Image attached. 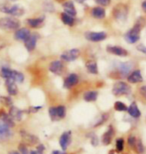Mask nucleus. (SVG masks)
I'll return each mask as SVG.
<instances>
[{
	"label": "nucleus",
	"mask_w": 146,
	"mask_h": 154,
	"mask_svg": "<svg viewBox=\"0 0 146 154\" xmlns=\"http://www.w3.org/2000/svg\"><path fill=\"white\" fill-rule=\"evenodd\" d=\"M144 25V18L140 17L137 19V22L134 24V26L131 29H129L125 34H124V39L127 43L134 44L140 39V31L141 28Z\"/></svg>",
	"instance_id": "f257e3e1"
},
{
	"label": "nucleus",
	"mask_w": 146,
	"mask_h": 154,
	"mask_svg": "<svg viewBox=\"0 0 146 154\" xmlns=\"http://www.w3.org/2000/svg\"><path fill=\"white\" fill-rule=\"evenodd\" d=\"M20 22L13 17H3L0 19V28L3 30H17Z\"/></svg>",
	"instance_id": "f03ea898"
},
{
	"label": "nucleus",
	"mask_w": 146,
	"mask_h": 154,
	"mask_svg": "<svg viewBox=\"0 0 146 154\" xmlns=\"http://www.w3.org/2000/svg\"><path fill=\"white\" fill-rule=\"evenodd\" d=\"M113 16L117 21L124 22L128 16V7L125 4H117L113 9Z\"/></svg>",
	"instance_id": "7ed1b4c3"
},
{
	"label": "nucleus",
	"mask_w": 146,
	"mask_h": 154,
	"mask_svg": "<svg viewBox=\"0 0 146 154\" xmlns=\"http://www.w3.org/2000/svg\"><path fill=\"white\" fill-rule=\"evenodd\" d=\"M130 92H131L130 86L123 81H118L113 85L112 93L115 95V96H122V95L129 94Z\"/></svg>",
	"instance_id": "20e7f679"
},
{
	"label": "nucleus",
	"mask_w": 146,
	"mask_h": 154,
	"mask_svg": "<svg viewBox=\"0 0 146 154\" xmlns=\"http://www.w3.org/2000/svg\"><path fill=\"white\" fill-rule=\"evenodd\" d=\"M0 10L4 13H7V14H10L12 16H15V17H19L21 15L24 14V9L22 7H20L19 5H12V6H9V5H5L3 4L0 6Z\"/></svg>",
	"instance_id": "39448f33"
},
{
	"label": "nucleus",
	"mask_w": 146,
	"mask_h": 154,
	"mask_svg": "<svg viewBox=\"0 0 146 154\" xmlns=\"http://www.w3.org/2000/svg\"><path fill=\"white\" fill-rule=\"evenodd\" d=\"M80 51L78 49H71V50L65 51L64 53L61 54V60L66 61V62H70V61L76 60L79 57Z\"/></svg>",
	"instance_id": "423d86ee"
},
{
	"label": "nucleus",
	"mask_w": 146,
	"mask_h": 154,
	"mask_svg": "<svg viewBox=\"0 0 146 154\" xmlns=\"http://www.w3.org/2000/svg\"><path fill=\"white\" fill-rule=\"evenodd\" d=\"M133 63L132 62H121L118 64L117 69L118 72L120 73L121 76L123 77H128V75L130 74L131 70L133 69Z\"/></svg>",
	"instance_id": "0eeeda50"
},
{
	"label": "nucleus",
	"mask_w": 146,
	"mask_h": 154,
	"mask_svg": "<svg viewBox=\"0 0 146 154\" xmlns=\"http://www.w3.org/2000/svg\"><path fill=\"white\" fill-rule=\"evenodd\" d=\"M107 37V34L105 32H86L85 38L90 40L92 42H99L103 41Z\"/></svg>",
	"instance_id": "6e6552de"
},
{
	"label": "nucleus",
	"mask_w": 146,
	"mask_h": 154,
	"mask_svg": "<svg viewBox=\"0 0 146 154\" xmlns=\"http://www.w3.org/2000/svg\"><path fill=\"white\" fill-rule=\"evenodd\" d=\"M11 137L10 127L3 121H0V142H4Z\"/></svg>",
	"instance_id": "1a4fd4ad"
},
{
	"label": "nucleus",
	"mask_w": 146,
	"mask_h": 154,
	"mask_svg": "<svg viewBox=\"0 0 146 154\" xmlns=\"http://www.w3.org/2000/svg\"><path fill=\"white\" fill-rule=\"evenodd\" d=\"M106 50L108 53L110 54H113V55H116V56H120V57H125L128 55V51L125 50L124 48L122 47H119V46H107Z\"/></svg>",
	"instance_id": "9d476101"
},
{
	"label": "nucleus",
	"mask_w": 146,
	"mask_h": 154,
	"mask_svg": "<svg viewBox=\"0 0 146 154\" xmlns=\"http://www.w3.org/2000/svg\"><path fill=\"white\" fill-rule=\"evenodd\" d=\"M39 38V35L37 33H31L30 36L27 38L25 41H24V44H25V47L28 51H32L34 50L37 43V40Z\"/></svg>",
	"instance_id": "9b49d317"
},
{
	"label": "nucleus",
	"mask_w": 146,
	"mask_h": 154,
	"mask_svg": "<svg viewBox=\"0 0 146 154\" xmlns=\"http://www.w3.org/2000/svg\"><path fill=\"white\" fill-rule=\"evenodd\" d=\"M63 63H62L61 60H55V61H52L49 65V70L54 73V74H57V75H60L62 71H63Z\"/></svg>",
	"instance_id": "f8f14e48"
},
{
	"label": "nucleus",
	"mask_w": 146,
	"mask_h": 154,
	"mask_svg": "<svg viewBox=\"0 0 146 154\" xmlns=\"http://www.w3.org/2000/svg\"><path fill=\"white\" fill-rule=\"evenodd\" d=\"M31 32L29 29L27 28H20V29H17L15 31V34H14V38L18 40V41H25L30 36Z\"/></svg>",
	"instance_id": "ddd939ff"
},
{
	"label": "nucleus",
	"mask_w": 146,
	"mask_h": 154,
	"mask_svg": "<svg viewBox=\"0 0 146 154\" xmlns=\"http://www.w3.org/2000/svg\"><path fill=\"white\" fill-rule=\"evenodd\" d=\"M70 142H71V131L64 132L60 136V139H59V144H60L61 148L63 150H66Z\"/></svg>",
	"instance_id": "4468645a"
},
{
	"label": "nucleus",
	"mask_w": 146,
	"mask_h": 154,
	"mask_svg": "<svg viewBox=\"0 0 146 154\" xmlns=\"http://www.w3.org/2000/svg\"><path fill=\"white\" fill-rule=\"evenodd\" d=\"M127 80H128L129 83H140L143 81V77H142L141 71L140 70H134L133 72H131L127 77Z\"/></svg>",
	"instance_id": "2eb2a0df"
},
{
	"label": "nucleus",
	"mask_w": 146,
	"mask_h": 154,
	"mask_svg": "<svg viewBox=\"0 0 146 154\" xmlns=\"http://www.w3.org/2000/svg\"><path fill=\"white\" fill-rule=\"evenodd\" d=\"M20 133H21V136L23 137L24 142L27 143L28 145H35L36 143H38V138H37L35 135L27 133V132L24 130H21Z\"/></svg>",
	"instance_id": "dca6fc26"
},
{
	"label": "nucleus",
	"mask_w": 146,
	"mask_h": 154,
	"mask_svg": "<svg viewBox=\"0 0 146 154\" xmlns=\"http://www.w3.org/2000/svg\"><path fill=\"white\" fill-rule=\"evenodd\" d=\"M78 80H79V78L76 74H74V73L69 74L64 80V87L68 88V89L72 88L73 86H75L77 83H78Z\"/></svg>",
	"instance_id": "f3484780"
},
{
	"label": "nucleus",
	"mask_w": 146,
	"mask_h": 154,
	"mask_svg": "<svg viewBox=\"0 0 146 154\" xmlns=\"http://www.w3.org/2000/svg\"><path fill=\"white\" fill-rule=\"evenodd\" d=\"M5 85H6V88H7L8 93L10 94V95H16L18 93L17 85L15 84V81L12 78L6 79Z\"/></svg>",
	"instance_id": "a211bd4d"
},
{
	"label": "nucleus",
	"mask_w": 146,
	"mask_h": 154,
	"mask_svg": "<svg viewBox=\"0 0 146 154\" xmlns=\"http://www.w3.org/2000/svg\"><path fill=\"white\" fill-rule=\"evenodd\" d=\"M9 115L12 117L13 120H16V121H20L23 117V111L20 110L19 108L15 106H11L10 109H9Z\"/></svg>",
	"instance_id": "6ab92c4d"
},
{
	"label": "nucleus",
	"mask_w": 146,
	"mask_h": 154,
	"mask_svg": "<svg viewBox=\"0 0 146 154\" xmlns=\"http://www.w3.org/2000/svg\"><path fill=\"white\" fill-rule=\"evenodd\" d=\"M127 111H128V114L131 117H133V118H139V117L141 116V111L139 110L137 104L135 102H132L130 104V106L128 107Z\"/></svg>",
	"instance_id": "aec40b11"
},
{
	"label": "nucleus",
	"mask_w": 146,
	"mask_h": 154,
	"mask_svg": "<svg viewBox=\"0 0 146 154\" xmlns=\"http://www.w3.org/2000/svg\"><path fill=\"white\" fill-rule=\"evenodd\" d=\"M62 6H63V8H64L65 13L69 14L71 16H75L76 15V9L74 7L72 1H65V2H63Z\"/></svg>",
	"instance_id": "412c9836"
},
{
	"label": "nucleus",
	"mask_w": 146,
	"mask_h": 154,
	"mask_svg": "<svg viewBox=\"0 0 146 154\" xmlns=\"http://www.w3.org/2000/svg\"><path fill=\"white\" fill-rule=\"evenodd\" d=\"M113 134H114L113 128H112V126H110V127L108 128V130L105 132L103 134V136H102V143H103L104 145H109L111 143V140H112Z\"/></svg>",
	"instance_id": "4be33fe9"
},
{
	"label": "nucleus",
	"mask_w": 146,
	"mask_h": 154,
	"mask_svg": "<svg viewBox=\"0 0 146 154\" xmlns=\"http://www.w3.org/2000/svg\"><path fill=\"white\" fill-rule=\"evenodd\" d=\"M91 15L97 19H102L105 17V10L102 7H94L91 10Z\"/></svg>",
	"instance_id": "5701e85b"
},
{
	"label": "nucleus",
	"mask_w": 146,
	"mask_h": 154,
	"mask_svg": "<svg viewBox=\"0 0 146 154\" xmlns=\"http://www.w3.org/2000/svg\"><path fill=\"white\" fill-rule=\"evenodd\" d=\"M61 20L64 24H66L68 26H73L74 23H75V19H74V16H71V15L67 14V13H62L61 14Z\"/></svg>",
	"instance_id": "b1692460"
},
{
	"label": "nucleus",
	"mask_w": 146,
	"mask_h": 154,
	"mask_svg": "<svg viewBox=\"0 0 146 154\" xmlns=\"http://www.w3.org/2000/svg\"><path fill=\"white\" fill-rule=\"evenodd\" d=\"M0 118H1L2 121L4 122L5 124H7L9 127H12V126L14 125L12 117L9 114H7V113H5L4 111H0Z\"/></svg>",
	"instance_id": "393cba45"
},
{
	"label": "nucleus",
	"mask_w": 146,
	"mask_h": 154,
	"mask_svg": "<svg viewBox=\"0 0 146 154\" xmlns=\"http://www.w3.org/2000/svg\"><path fill=\"white\" fill-rule=\"evenodd\" d=\"M43 20H44V17H41V18H31V19L27 20V23H28L29 26L33 27V28H37V27H39V26L42 25Z\"/></svg>",
	"instance_id": "a878e982"
},
{
	"label": "nucleus",
	"mask_w": 146,
	"mask_h": 154,
	"mask_svg": "<svg viewBox=\"0 0 146 154\" xmlns=\"http://www.w3.org/2000/svg\"><path fill=\"white\" fill-rule=\"evenodd\" d=\"M97 96H98L97 91H87L84 94L83 98H84V100L87 101V102H93V101H95L97 99Z\"/></svg>",
	"instance_id": "bb28decb"
},
{
	"label": "nucleus",
	"mask_w": 146,
	"mask_h": 154,
	"mask_svg": "<svg viewBox=\"0 0 146 154\" xmlns=\"http://www.w3.org/2000/svg\"><path fill=\"white\" fill-rule=\"evenodd\" d=\"M86 68H87L88 72H90L91 74H97L98 73V67L97 64L94 61H90V62L86 63Z\"/></svg>",
	"instance_id": "cd10ccee"
},
{
	"label": "nucleus",
	"mask_w": 146,
	"mask_h": 154,
	"mask_svg": "<svg viewBox=\"0 0 146 154\" xmlns=\"http://www.w3.org/2000/svg\"><path fill=\"white\" fill-rule=\"evenodd\" d=\"M12 72H13V70L9 69L8 67H2L1 71H0V75H1L2 78H4V79H9V78H11Z\"/></svg>",
	"instance_id": "c85d7f7f"
},
{
	"label": "nucleus",
	"mask_w": 146,
	"mask_h": 154,
	"mask_svg": "<svg viewBox=\"0 0 146 154\" xmlns=\"http://www.w3.org/2000/svg\"><path fill=\"white\" fill-rule=\"evenodd\" d=\"M134 150L136 151V153H138V154H142L145 151V147L143 145V142H142L141 139H139V138H137V141H136Z\"/></svg>",
	"instance_id": "c756f323"
},
{
	"label": "nucleus",
	"mask_w": 146,
	"mask_h": 154,
	"mask_svg": "<svg viewBox=\"0 0 146 154\" xmlns=\"http://www.w3.org/2000/svg\"><path fill=\"white\" fill-rule=\"evenodd\" d=\"M11 78L13 79L15 82H18V83H22L24 81V75L21 72H18V71L12 72Z\"/></svg>",
	"instance_id": "7c9ffc66"
},
{
	"label": "nucleus",
	"mask_w": 146,
	"mask_h": 154,
	"mask_svg": "<svg viewBox=\"0 0 146 154\" xmlns=\"http://www.w3.org/2000/svg\"><path fill=\"white\" fill-rule=\"evenodd\" d=\"M114 109H115L116 111L122 112V111H127L128 107H127L123 102H121V101H117V102H115V104H114Z\"/></svg>",
	"instance_id": "2f4dec72"
},
{
	"label": "nucleus",
	"mask_w": 146,
	"mask_h": 154,
	"mask_svg": "<svg viewBox=\"0 0 146 154\" xmlns=\"http://www.w3.org/2000/svg\"><path fill=\"white\" fill-rule=\"evenodd\" d=\"M56 110H57V116H58V119H61V118H64L65 114H66V109H65L64 106H57L56 107Z\"/></svg>",
	"instance_id": "473e14b6"
},
{
	"label": "nucleus",
	"mask_w": 146,
	"mask_h": 154,
	"mask_svg": "<svg viewBox=\"0 0 146 154\" xmlns=\"http://www.w3.org/2000/svg\"><path fill=\"white\" fill-rule=\"evenodd\" d=\"M124 149V139L123 138H118L116 140V151L122 152Z\"/></svg>",
	"instance_id": "72a5a7b5"
},
{
	"label": "nucleus",
	"mask_w": 146,
	"mask_h": 154,
	"mask_svg": "<svg viewBox=\"0 0 146 154\" xmlns=\"http://www.w3.org/2000/svg\"><path fill=\"white\" fill-rule=\"evenodd\" d=\"M136 141H137V138H136L135 136H133V135H130V136L128 137V139H127V143H128V146L130 147V148L134 149Z\"/></svg>",
	"instance_id": "f704fd0d"
},
{
	"label": "nucleus",
	"mask_w": 146,
	"mask_h": 154,
	"mask_svg": "<svg viewBox=\"0 0 146 154\" xmlns=\"http://www.w3.org/2000/svg\"><path fill=\"white\" fill-rule=\"evenodd\" d=\"M49 115H50V118L51 120H57L58 119V116H57V110H56V107H51L49 109Z\"/></svg>",
	"instance_id": "c9c22d12"
},
{
	"label": "nucleus",
	"mask_w": 146,
	"mask_h": 154,
	"mask_svg": "<svg viewBox=\"0 0 146 154\" xmlns=\"http://www.w3.org/2000/svg\"><path fill=\"white\" fill-rule=\"evenodd\" d=\"M0 100L1 102L4 104L6 106H12V100L10 97H7V96H1L0 97Z\"/></svg>",
	"instance_id": "e433bc0d"
},
{
	"label": "nucleus",
	"mask_w": 146,
	"mask_h": 154,
	"mask_svg": "<svg viewBox=\"0 0 146 154\" xmlns=\"http://www.w3.org/2000/svg\"><path fill=\"white\" fill-rule=\"evenodd\" d=\"M107 118H108V114H107V113H104V114L100 115V117H99V119H98V121L95 123L94 126H99V125H101L102 123L106 121Z\"/></svg>",
	"instance_id": "4c0bfd02"
},
{
	"label": "nucleus",
	"mask_w": 146,
	"mask_h": 154,
	"mask_svg": "<svg viewBox=\"0 0 146 154\" xmlns=\"http://www.w3.org/2000/svg\"><path fill=\"white\" fill-rule=\"evenodd\" d=\"M95 2L99 5L102 6H108L111 3V0H95Z\"/></svg>",
	"instance_id": "58836bf2"
},
{
	"label": "nucleus",
	"mask_w": 146,
	"mask_h": 154,
	"mask_svg": "<svg viewBox=\"0 0 146 154\" xmlns=\"http://www.w3.org/2000/svg\"><path fill=\"white\" fill-rule=\"evenodd\" d=\"M136 49H137L138 51H140L141 53H143V54L146 55V46H145V45H143V44H139V45L136 46Z\"/></svg>",
	"instance_id": "ea45409f"
},
{
	"label": "nucleus",
	"mask_w": 146,
	"mask_h": 154,
	"mask_svg": "<svg viewBox=\"0 0 146 154\" xmlns=\"http://www.w3.org/2000/svg\"><path fill=\"white\" fill-rule=\"evenodd\" d=\"M91 144L93 146H97L98 145V138L96 135H92L91 137Z\"/></svg>",
	"instance_id": "a19ab883"
},
{
	"label": "nucleus",
	"mask_w": 146,
	"mask_h": 154,
	"mask_svg": "<svg viewBox=\"0 0 146 154\" xmlns=\"http://www.w3.org/2000/svg\"><path fill=\"white\" fill-rule=\"evenodd\" d=\"M140 94L143 96L145 99H146V85L142 86V87H140Z\"/></svg>",
	"instance_id": "79ce46f5"
},
{
	"label": "nucleus",
	"mask_w": 146,
	"mask_h": 154,
	"mask_svg": "<svg viewBox=\"0 0 146 154\" xmlns=\"http://www.w3.org/2000/svg\"><path fill=\"white\" fill-rule=\"evenodd\" d=\"M42 108V106H34V107H30L29 108V111L30 112H37L38 110H40Z\"/></svg>",
	"instance_id": "37998d69"
},
{
	"label": "nucleus",
	"mask_w": 146,
	"mask_h": 154,
	"mask_svg": "<svg viewBox=\"0 0 146 154\" xmlns=\"http://www.w3.org/2000/svg\"><path fill=\"white\" fill-rule=\"evenodd\" d=\"M19 149H20V151H21V154H28L27 153V149H26V147L22 145V144H20L19 145Z\"/></svg>",
	"instance_id": "c03bdc74"
},
{
	"label": "nucleus",
	"mask_w": 146,
	"mask_h": 154,
	"mask_svg": "<svg viewBox=\"0 0 146 154\" xmlns=\"http://www.w3.org/2000/svg\"><path fill=\"white\" fill-rule=\"evenodd\" d=\"M30 154H43V152L39 151V150L37 149V150H32V151H30Z\"/></svg>",
	"instance_id": "a18cd8bd"
},
{
	"label": "nucleus",
	"mask_w": 146,
	"mask_h": 154,
	"mask_svg": "<svg viewBox=\"0 0 146 154\" xmlns=\"http://www.w3.org/2000/svg\"><path fill=\"white\" fill-rule=\"evenodd\" d=\"M141 7H142V9H143V11H144V12H146V0H145V1L142 2Z\"/></svg>",
	"instance_id": "49530a36"
},
{
	"label": "nucleus",
	"mask_w": 146,
	"mask_h": 154,
	"mask_svg": "<svg viewBox=\"0 0 146 154\" xmlns=\"http://www.w3.org/2000/svg\"><path fill=\"white\" fill-rule=\"evenodd\" d=\"M52 154H66V153L63 152V151H58V150H54V151L52 152Z\"/></svg>",
	"instance_id": "de8ad7c7"
},
{
	"label": "nucleus",
	"mask_w": 146,
	"mask_h": 154,
	"mask_svg": "<svg viewBox=\"0 0 146 154\" xmlns=\"http://www.w3.org/2000/svg\"><path fill=\"white\" fill-rule=\"evenodd\" d=\"M9 154H20L19 152H17V151H11Z\"/></svg>",
	"instance_id": "09e8293b"
},
{
	"label": "nucleus",
	"mask_w": 146,
	"mask_h": 154,
	"mask_svg": "<svg viewBox=\"0 0 146 154\" xmlns=\"http://www.w3.org/2000/svg\"><path fill=\"white\" fill-rule=\"evenodd\" d=\"M76 1H77V2H79V3H83V2L85 1V0H76Z\"/></svg>",
	"instance_id": "8fccbe9b"
},
{
	"label": "nucleus",
	"mask_w": 146,
	"mask_h": 154,
	"mask_svg": "<svg viewBox=\"0 0 146 154\" xmlns=\"http://www.w3.org/2000/svg\"><path fill=\"white\" fill-rule=\"evenodd\" d=\"M108 154H115V153H114L113 150H111V151H109V153H108Z\"/></svg>",
	"instance_id": "3c124183"
},
{
	"label": "nucleus",
	"mask_w": 146,
	"mask_h": 154,
	"mask_svg": "<svg viewBox=\"0 0 146 154\" xmlns=\"http://www.w3.org/2000/svg\"><path fill=\"white\" fill-rule=\"evenodd\" d=\"M10 1H16V0H10Z\"/></svg>",
	"instance_id": "603ef678"
}]
</instances>
